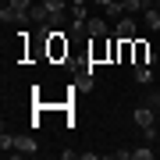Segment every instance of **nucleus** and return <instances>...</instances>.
<instances>
[{
  "instance_id": "1",
  "label": "nucleus",
  "mask_w": 160,
  "mask_h": 160,
  "mask_svg": "<svg viewBox=\"0 0 160 160\" xmlns=\"http://www.w3.org/2000/svg\"><path fill=\"white\" fill-rule=\"evenodd\" d=\"M46 57L50 61H64L68 57V36H64V29H53V36L46 39Z\"/></svg>"
},
{
  "instance_id": "2",
  "label": "nucleus",
  "mask_w": 160,
  "mask_h": 160,
  "mask_svg": "<svg viewBox=\"0 0 160 160\" xmlns=\"http://www.w3.org/2000/svg\"><path fill=\"white\" fill-rule=\"evenodd\" d=\"M132 64H157V53L149 50V43L132 39Z\"/></svg>"
},
{
  "instance_id": "3",
  "label": "nucleus",
  "mask_w": 160,
  "mask_h": 160,
  "mask_svg": "<svg viewBox=\"0 0 160 160\" xmlns=\"http://www.w3.org/2000/svg\"><path fill=\"white\" fill-rule=\"evenodd\" d=\"M135 32H139V29H135V18H132V14L118 18V25H114V36H118V39H139Z\"/></svg>"
},
{
  "instance_id": "4",
  "label": "nucleus",
  "mask_w": 160,
  "mask_h": 160,
  "mask_svg": "<svg viewBox=\"0 0 160 160\" xmlns=\"http://www.w3.org/2000/svg\"><path fill=\"white\" fill-rule=\"evenodd\" d=\"M36 153H39V146H36L32 135H18L14 139V153L11 157H36Z\"/></svg>"
},
{
  "instance_id": "5",
  "label": "nucleus",
  "mask_w": 160,
  "mask_h": 160,
  "mask_svg": "<svg viewBox=\"0 0 160 160\" xmlns=\"http://www.w3.org/2000/svg\"><path fill=\"white\" fill-rule=\"evenodd\" d=\"M132 118H135V125H139V128H153V121H157V118H153V107H139Z\"/></svg>"
},
{
  "instance_id": "6",
  "label": "nucleus",
  "mask_w": 160,
  "mask_h": 160,
  "mask_svg": "<svg viewBox=\"0 0 160 160\" xmlns=\"http://www.w3.org/2000/svg\"><path fill=\"white\" fill-rule=\"evenodd\" d=\"M103 57H110V43H103V36H100V39H96V46L89 50V61L96 64V61H103Z\"/></svg>"
},
{
  "instance_id": "7",
  "label": "nucleus",
  "mask_w": 160,
  "mask_h": 160,
  "mask_svg": "<svg viewBox=\"0 0 160 160\" xmlns=\"http://www.w3.org/2000/svg\"><path fill=\"white\" fill-rule=\"evenodd\" d=\"M135 82L139 86H149L153 82V64H135Z\"/></svg>"
},
{
  "instance_id": "8",
  "label": "nucleus",
  "mask_w": 160,
  "mask_h": 160,
  "mask_svg": "<svg viewBox=\"0 0 160 160\" xmlns=\"http://www.w3.org/2000/svg\"><path fill=\"white\" fill-rule=\"evenodd\" d=\"M89 36H92V39L107 36V18H89Z\"/></svg>"
},
{
  "instance_id": "9",
  "label": "nucleus",
  "mask_w": 160,
  "mask_h": 160,
  "mask_svg": "<svg viewBox=\"0 0 160 160\" xmlns=\"http://www.w3.org/2000/svg\"><path fill=\"white\" fill-rule=\"evenodd\" d=\"M103 11H107V18H114V22H118V18H125V7H121V0H110Z\"/></svg>"
},
{
  "instance_id": "10",
  "label": "nucleus",
  "mask_w": 160,
  "mask_h": 160,
  "mask_svg": "<svg viewBox=\"0 0 160 160\" xmlns=\"http://www.w3.org/2000/svg\"><path fill=\"white\" fill-rule=\"evenodd\" d=\"M14 139H18V135H7V132L0 135V149H4V157H11V153H14Z\"/></svg>"
},
{
  "instance_id": "11",
  "label": "nucleus",
  "mask_w": 160,
  "mask_h": 160,
  "mask_svg": "<svg viewBox=\"0 0 160 160\" xmlns=\"http://www.w3.org/2000/svg\"><path fill=\"white\" fill-rule=\"evenodd\" d=\"M132 157H135V160H153V157H157V149H149V146H139V149H132Z\"/></svg>"
},
{
  "instance_id": "12",
  "label": "nucleus",
  "mask_w": 160,
  "mask_h": 160,
  "mask_svg": "<svg viewBox=\"0 0 160 160\" xmlns=\"http://www.w3.org/2000/svg\"><path fill=\"white\" fill-rule=\"evenodd\" d=\"M46 7H50V14H64V0H43Z\"/></svg>"
},
{
  "instance_id": "13",
  "label": "nucleus",
  "mask_w": 160,
  "mask_h": 160,
  "mask_svg": "<svg viewBox=\"0 0 160 160\" xmlns=\"http://www.w3.org/2000/svg\"><path fill=\"white\" fill-rule=\"evenodd\" d=\"M146 103H149L153 110H160V92H146Z\"/></svg>"
},
{
  "instance_id": "14",
  "label": "nucleus",
  "mask_w": 160,
  "mask_h": 160,
  "mask_svg": "<svg viewBox=\"0 0 160 160\" xmlns=\"http://www.w3.org/2000/svg\"><path fill=\"white\" fill-rule=\"evenodd\" d=\"M96 4H103V7H107V4H110V0H96Z\"/></svg>"
},
{
  "instance_id": "15",
  "label": "nucleus",
  "mask_w": 160,
  "mask_h": 160,
  "mask_svg": "<svg viewBox=\"0 0 160 160\" xmlns=\"http://www.w3.org/2000/svg\"><path fill=\"white\" fill-rule=\"evenodd\" d=\"M71 4H86V0H71Z\"/></svg>"
},
{
  "instance_id": "16",
  "label": "nucleus",
  "mask_w": 160,
  "mask_h": 160,
  "mask_svg": "<svg viewBox=\"0 0 160 160\" xmlns=\"http://www.w3.org/2000/svg\"><path fill=\"white\" fill-rule=\"evenodd\" d=\"M157 4H160V0H157Z\"/></svg>"
}]
</instances>
